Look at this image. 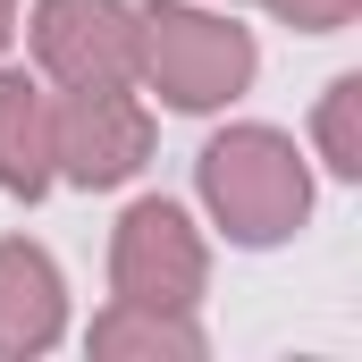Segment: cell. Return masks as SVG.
<instances>
[{"instance_id":"cell-1","label":"cell","mask_w":362,"mask_h":362,"mask_svg":"<svg viewBox=\"0 0 362 362\" xmlns=\"http://www.w3.org/2000/svg\"><path fill=\"white\" fill-rule=\"evenodd\" d=\"M194 194H202L211 228L236 253H278L312 219V160H303V144L286 127L236 118L194 152Z\"/></svg>"},{"instance_id":"cell-2","label":"cell","mask_w":362,"mask_h":362,"mask_svg":"<svg viewBox=\"0 0 362 362\" xmlns=\"http://www.w3.org/2000/svg\"><path fill=\"white\" fill-rule=\"evenodd\" d=\"M253 76H262V42H253V25H236V8H211V0L135 8V85L160 93L177 118H211V110L245 101Z\"/></svg>"},{"instance_id":"cell-3","label":"cell","mask_w":362,"mask_h":362,"mask_svg":"<svg viewBox=\"0 0 362 362\" xmlns=\"http://www.w3.org/2000/svg\"><path fill=\"white\" fill-rule=\"evenodd\" d=\"M110 295L152 303V312H202L211 295V236L185 219V202L144 194L110 228Z\"/></svg>"},{"instance_id":"cell-4","label":"cell","mask_w":362,"mask_h":362,"mask_svg":"<svg viewBox=\"0 0 362 362\" xmlns=\"http://www.w3.org/2000/svg\"><path fill=\"white\" fill-rule=\"evenodd\" d=\"M152 160V101L135 85H51V169L59 185H110L144 177Z\"/></svg>"},{"instance_id":"cell-5","label":"cell","mask_w":362,"mask_h":362,"mask_svg":"<svg viewBox=\"0 0 362 362\" xmlns=\"http://www.w3.org/2000/svg\"><path fill=\"white\" fill-rule=\"evenodd\" d=\"M17 34L42 85H135V0H25Z\"/></svg>"},{"instance_id":"cell-6","label":"cell","mask_w":362,"mask_h":362,"mask_svg":"<svg viewBox=\"0 0 362 362\" xmlns=\"http://www.w3.org/2000/svg\"><path fill=\"white\" fill-rule=\"evenodd\" d=\"M68 337V278L34 236H0V362H42Z\"/></svg>"},{"instance_id":"cell-7","label":"cell","mask_w":362,"mask_h":362,"mask_svg":"<svg viewBox=\"0 0 362 362\" xmlns=\"http://www.w3.org/2000/svg\"><path fill=\"white\" fill-rule=\"evenodd\" d=\"M51 185V85L34 68H0V194L42 202Z\"/></svg>"},{"instance_id":"cell-8","label":"cell","mask_w":362,"mask_h":362,"mask_svg":"<svg viewBox=\"0 0 362 362\" xmlns=\"http://www.w3.org/2000/svg\"><path fill=\"white\" fill-rule=\"evenodd\" d=\"M85 354L93 362H202L211 337H202L194 312H152V303H118L110 295L85 329Z\"/></svg>"},{"instance_id":"cell-9","label":"cell","mask_w":362,"mask_h":362,"mask_svg":"<svg viewBox=\"0 0 362 362\" xmlns=\"http://www.w3.org/2000/svg\"><path fill=\"white\" fill-rule=\"evenodd\" d=\"M312 152L329 177H362V76H329V93L312 101Z\"/></svg>"},{"instance_id":"cell-10","label":"cell","mask_w":362,"mask_h":362,"mask_svg":"<svg viewBox=\"0 0 362 362\" xmlns=\"http://www.w3.org/2000/svg\"><path fill=\"white\" fill-rule=\"evenodd\" d=\"M278 25H295V34H346L362 17V0H262Z\"/></svg>"},{"instance_id":"cell-11","label":"cell","mask_w":362,"mask_h":362,"mask_svg":"<svg viewBox=\"0 0 362 362\" xmlns=\"http://www.w3.org/2000/svg\"><path fill=\"white\" fill-rule=\"evenodd\" d=\"M17 17H25V0H0V51L17 42Z\"/></svg>"},{"instance_id":"cell-12","label":"cell","mask_w":362,"mask_h":362,"mask_svg":"<svg viewBox=\"0 0 362 362\" xmlns=\"http://www.w3.org/2000/svg\"><path fill=\"white\" fill-rule=\"evenodd\" d=\"M219 8H236V0H219Z\"/></svg>"}]
</instances>
